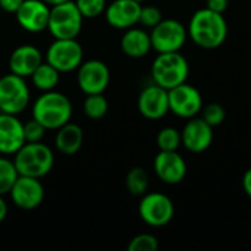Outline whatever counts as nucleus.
<instances>
[{
	"label": "nucleus",
	"instance_id": "20e7f679",
	"mask_svg": "<svg viewBox=\"0 0 251 251\" xmlns=\"http://www.w3.org/2000/svg\"><path fill=\"white\" fill-rule=\"evenodd\" d=\"M190 65L181 51L157 53L151 65V78L154 84L171 90L182 82H187Z\"/></svg>",
	"mask_w": 251,
	"mask_h": 251
},
{
	"label": "nucleus",
	"instance_id": "c756f323",
	"mask_svg": "<svg viewBox=\"0 0 251 251\" xmlns=\"http://www.w3.org/2000/svg\"><path fill=\"white\" fill-rule=\"evenodd\" d=\"M163 19L162 16V10L156 6H143L141 4V10H140V19L138 24H141L146 28H153L156 26L160 21Z\"/></svg>",
	"mask_w": 251,
	"mask_h": 251
},
{
	"label": "nucleus",
	"instance_id": "f704fd0d",
	"mask_svg": "<svg viewBox=\"0 0 251 251\" xmlns=\"http://www.w3.org/2000/svg\"><path fill=\"white\" fill-rule=\"evenodd\" d=\"M7 216V204L3 199V196H0V224L6 219Z\"/></svg>",
	"mask_w": 251,
	"mask_h": 251
},
{
	"label": "nucleus",
	"instance_id": "e433bc0d",
	"mask_svg": "<svg viewBox=\"0 0 251 251\" xmlns=\"http://www.w3.org/2000/svg\"><path fill=\"white\" fill-rule=\"evenodd\" d=\"M137 1H140V3H143V1H146V0H137Z\"/></svg>",
	"mask_w": 251,
	"mask_h": 251
},
{
	"label": "nucleus",
	"instance_id": "f257e3e1",
	"mask_svg": "<svg viewBox=\"0 0 251 251\" xmlns=\"http://www.w3.org/2000/svg\"><path fill=\"white\" fill-rule=\"evenodd\" d=\"M187 31L188 37L199 47L213 50L225 43L228 37V22L224 13L203 7L193 13Z\"/></svg>",
	"mask_w": 251,
	"mask_h": 251
},
{
	"label": "nucleus",
	"instance_id": "bb28decb",
	"mask_svg": "<svg viewBox=\"0 0 251 251\" xmlns=\"http://www.w3.org/2000/svg\"><path fill=\"white\" fill-rule=\"evenodd\" d=\"M75 4L84 19H93L104 13L106 10V0H75Z\"/></svg>",
	"mask_w": 251,
	"mask_h": 251
},
{
	"label": "nucleus",
	"instance_id": "7c9ffc66",
	"mask_svg": "<svg viewBox=\"0 0 251 251\" xmlns=\"http://www.w3.org/2000/svg\"><path fill=\"white\" fill-rule=\"evenodd\" d=\"M47 129L37 121V119H29L24 124V137H25V143H37L41 141V138L44 137V132Z\"/></svg>",
	"mask_w": 251,
	"mask_h": 251
},
{
	"label": "nucleus",
	"instance_id": "393cba45",
	"mask_svg": "<svg viewBox=\"0 0 251 251\" xmlns=\"http://www.w3.org/2000/svg\"><path fill=\"white\" fill-rule=\"evenodd\" d=\"M19 174L16 171L13 160L7 157H0V196L9 194Z\"/></svg>",
	"mask_w": 251,
	"mask_h": 251
},
{
	"label": "nucleus",
	"instance_id": "72a5a7b5",
	"mask_svg": "<svg viewBox=\"0 0 251 251\" xmlns=\"http://www.w3.org/2000/svg\"><path fill=\"white\" fill-rule=\"evenodd\" d=\"M243 190H244V193L249 196L251 199V168H249L246 172H244V175H243Z\"/></svg>",
	"mask_w": 251,
	"mask_h": 251
},
{
	"label": "nucleus",
	"instance_id": "ddd939ff",
	"mask_svg": "<svg viewBox=\"0 0 251 251\" xmlns=\"http://www.w3.org/2000/svg\"><path fill=\"white\" fill-rule=\"evenodd\" d=\"M153 169L156 176L168 185H178L187 176V163L178 150H160L153 160Z\"/></svg>",
	"mask_w": 251,
	"mask_h": 251
},
{
	"label": "nucleus",
	"instance_id": "a211bd4d",
	"mask_svg": "<svg viewBox=\"0 0 251 251\" xmlns=\"http://www.w3.org/2000/svg\"><path fill=\"white\" fill-rule=\"evenodd\" d=\"M24 144V124L16 115L0 112V153L4 156L15 154Z\"/></svg>",
	"mask_w": 251,
	"mask_h": 251
},
{
	"label": "nucleus",
	"instance_id": "c9c22d12",
	"mask_svg": "<svg viewBox=\"0 0 251 251\" xmlns=\"http://www.w3.org/2000/svg\"><path fill=\"white\" fill-rule=\"evenodd\" d=\"M49 6H54V4H60V3H65V1H69V0H44Z\"/></svg>",
	"mask_w": 251,
	"mask_h": 251
},
{
	"label": "nucleus",
	"instance_id": "4be33fe9",
	"mask_svg": "<svg viewBox=\"0 0 251 251\" xmlns=\"http://www.w3.org/2000/svg\"><path fill=\"white\" fill-rule=\"evenodd\" d=\"M32 84L40 91H51L57 87L60 81V72L47 62H43L29 76Z\"/></svg>",
	"mask_w": 251,
	"mask_h": 251
},
{
	"label": "nucleus",
	"instance_id": "473e14b6",
	"mask_svg": "<svg viewBox=\"0 0 251 251\" xmlns=\"http://www.w3.org/2000/svg\"><path fill=\"white\" fill-rule=\"evenodd\" d=\"M24 0H0V7L7 13H16Z\"/></svg>",
	"mask_w": 251,
	"mask_h": 251
},
{
	"label": "nucleus",
	"instance_id": "9d476101",
	"mask_svg": "<svg viewBox=\"0 0 251 251\" xmlns=\"http://www.w3.org/2000/svg\"><path fill=\"white\" fill-rule=\"evenodd\" d=\"M169 96V112L182 119H190L197 116L203 109V96L201 93L187 82H182L171 90Z\"/></svg>",
	"mask_w": 251,
	"mask_h": 251
},
{
	"label": "nucleus",
	"instance_id": "aec40b11",
	"mask_svg": "<svg viewBox=\"0 0 251 251\" xmlns=\"http://www.w3.org/2000/svg\"><path fill=\"white\" fill-rule=\"evenodd\" d=\"M121 49L128 57H132V59H140V57L147 56L150 50L153 49L150 32H147L143 28H135V26L125 29L121 38Z\"/></svg>",
	"mask_w": 251,
	"mask_h": 251
},
{
	"label": "nucleus",
	"instance_id": "f03ea898",
	"mask_svg": "<svg viewBox=\"0 0 251 251\" xmlns=\"http://www.w3.org/2000/svg\"><path fill=\"white\" fill-rule=\"evenodd\" d=\"M72 112L71 100L56 90L44 91L32 106V118L46 129H57L68 124L72 118Z\"/></svg>",
	"mask_w": 251,
	"mask_h": 251
},
{
	"label": "nucleus",
	"instance_id": "2f4dec72",
	"mask_svg": "<svg viewBox=\"0 0 251 251\" xmlns=\"http://www.w3.org/2000/svg\"><path fill=\"white\" fill-rule=\"evenodd\" d=\"M229 6V0H207L206 7L218 13H225Z\"/></svg>",
	"mask_w": 251,
	"mask_h": 251
},
{
	"label": "nucleus",
	"instance_id": "423d86ee",
	"mask_svg": "<svg viewBox=\"0 0 251 251\" xmlns=\"http://www.w3.org/2000/svg\"><path fill=\"white\" fill-rule=\"evenodd\" d=\"M29 103V88L24 76L7 74L0 78V112L19 115Z\"/></svg>",
	"mask_w": 251,
	"mask_h": 251
},
{
	"label": "nucleus",
	"instance_id": "4468645a",
	"mask_svg": "<svg viewBox=\"0 0 251 251\" xmlns=\"http://www.w3.org/2000/svg\"><path fill=\"white\" fill-rule=\"evenodd\" d=\"M15 15L24 31L38 34L47 29L50 6L44 0H24Z\"/></svg>",
	"mask_w": 251,
	"mask_h": 251
},
{
	"label": "nucleus",
	"instance_id": "f8f14e48",
	"mask_svg": "<svg viewBox=\"0 0 251 251\" xmlns=\"http://www.w3.org/2000/svg\"><path fill=\"white\" fill-rule=\"evenodd\" d=\"M12 203L22 210H34L44 200V187L40 178L19 175L9 191Z\"/></svg>",
	"mask_w": 251,
	"mask_h": 251
},
{
	"label": "nucleus",
	"instance_id": "2eb2a0df",
	"mask_svg": "<svg viewBox=\"0 0 251 251\" xmlns=\"http://www.w3.org/2000/svg\"><path fill=\"white\" fill-rule=\"evenodd\" d=\"M137 107L138 112L150 121H157L162 119L169 113V96L168 90L157 85L151 84L146 87L137 100Z\"/></svg>",
	"mask_w": 251,
	"mask_h": 251
},
{
	"label": "nucleus",
	"instance_id": "1a4fd4ad",
	"mask_svg": "<svg viewBox=\"0 0 251 251\" xmlns=\"http://www.w3.org/2000/svg\"><path fill=\"white\" fill-rule=\"evenodd\" d=\"M84 50L76 38H54L46 51V62L60 74L78 69L82 63Z\"/></svg>",
	"mask_w": 251,
	"mask_h": 251
},
{
	"label": "nucleus",
	"instance_id": "0eeeda50",
	"mask_svg": "<svg viewBox=\"0 0 251 251\" xmlns=\"http://www.w3.org/2000/svg\"><path fill=\"white\" fill-rule=\"evenodd\" d=\"M138 215L146 225L162 228L174 219L175 206L171 197L163 193H146L141 196Z\"/></svg>",
	"mask_w": 251,
	"mask_h": 251
},
{
	"label": "nucleus",
	"instance_id": "5701e85b",
	"mask_svg": "<svg viewBox=\"0 0 251 251\" xmlns=\"http://www.w3.org/2000/svg\"><path fill=\"white\" fill-rule=\"evenodd\" d=\"M149 184H150V176L147 171L141 166H135L129 169V172L126 174L125 185L131 196H135V197L144 196L149 190Z\"/></svg>",
	"mask_w": 251,
	"mask_h": 251
},
{
	"label": "nucleus",
	"instance_id": "412c9836",
	"mask_svg": "<svg viewBox=\"0 0 251 251\" xmlns=\"http://www.w3.org/2000/svg\"><path fill=\"white\" fill-rule=\"evenodd\" d=\"M56 131L57 132L54 137V146L62 154L71 156L79 151L84 143V131L78 124H72L69 121Z\"/></svg>",
	"mask_w": 251,
	"mask_h": 251
},
{
	"label": "nucleus",
	"instance_id": "6ab92c4d",
	"mask_svg": "<svg viewBox=\"0 0 251 251\" xmlns=\"http://www.w3.org/2000/svg\"><path fill=\"white\" fill-rule=\"evenodd\" d=\"M43 63L41 51L31 44H22L16 47L9 57V69L19 76H31L32 72Z\"/></svg>",
	"mask_w": 251,
	"mask_h": 251
},
{
	"label": "nucleus",
	"instance_id": "7ed1b4c3",
	"mask_svg": "<svg viewBox=\"0 0 251 251\" xmlns=\"http://www.w3.org/2000/svg\"><path fill=\"white\" fill-rule=\"evenodd\" d=\"M13 156L16 171L24 176L43 178L53 169L54 165V154L51 149L41 141L25 143Z\"/></svg>",
	"mask_w": 251,
	"mask_h": 251
},
{
	"label": "nucleus",
	"instance_id": "c85d7f7f",
	"mask_svg": "<svg viewBox=\"0 0 251 251\" xmlns=\"http://www.w3.org/2000/svg\"><path fill=\"white\" fill-rule=\"evenodd\" d=\"M157 249L159 241L151 234H138L128 244V251H156Z\"/></svg>",
	"mask_w": 251,
	"mask_h": 251
},
{
	"label": "nucleus",
	"instance_id": "dca6fc26",
	"mask_svg": "<svg viewBox=\"0 0 251 251\" xmlns=\"http://www.w3.org/2000/svg\"><path fill=\"white\" fill-rule=\"evenodd\" d=\"M181 140L190 153H203L213 143V126L203 118H190L181 131Z\"/></svg>",
	"mask_w": 251,
	"mask_h": 251
},
{
	"label": "nucleus",
	"instance_id": "39448f33",
	"mask_svg": "<svg viewBox=\"0 0 251 251\" xmlns=\"http://www.w3.org/2000/svg\"><path fill=\"white\" fill-rule=\"evenodd\" d=\"M84 16L78 10L75 1L69 0L50 6V18L47 29L54 38H76L81 32Z\"/></svg>",
	"mask_w": 251,
	"mask_h": 251
},
{
	"label": "nucleus",
	"instance_id": "a878e982",
	"mask_svg": "<svg viewBox=\"0 0 251 251\" xmlns=\"http://www.w3.org/2000/svg\"><path fill=\"white\" fill-rule=\"evenodd\" d=\"M157 147L159 150H165V151H175L182 146V140H181V131H178L176 128L172 126H166L162 128L157 134L156 138Z\"/></svg>",
	"mask_w": 251,
	"mask_h": 251
},
{
	"label": "nucleus",
	"instance_id": "6e6552de",
	"mask_svg": "<svg viewBox=\"0 0 251 251\" xmlns=\"http://www.w3.org/2000/svg\"><path fill=\"white\" fill-rule=\"evenodd\" d=\"M151 47L157 53L181 51L188 38L187 26L178 19H162L150 31Z\"/></svg>",
	"mask_w": 251,
	"mask_h": 251
},
{
	"label": "nucleus",
	"instance_id": "b1692460",
	"mask_svg": "<svg viewBox=\"0 0 251 251\" xmlns=\"http://www.w3.org/2000/svg\"><path fill=\"white\" fill-rule=\"evenodd\" d=\"M82 109L87 118L97 121L106 116L107 110H109V103L107 99L103 96V93L99 94H87L84 103H82Z\"/></svg>",
	"mask_w": 251,
	"mask_h": 251
},
{
	"label": "nucleus",
	"instance_id": "cd10ccee",
	"mask_svg": "<svg viewBox=\"0 0 251 251\" xmlns=\"http://www.w3.org/2000/svg\"><path fill=\"white\" fill-rule=\"evenodd\" d=\"M200 113H201V118L213 128L222 125L226 118L225 107L219 103H209V104L203 106Z\"/></svg>",
	"mask_w": 251,
	"mask_h": 251
},
{
	"label": "nucleus",
	"instance_id": "f3484780",
	"mask_svg": "<svg viewBox=\"0 0 251 251\" xmlns=\"http://www.w3.org/2000/svg\"><path fill=\"white\" fill-rule=\"evenodd\" d=\"M141 3L137 0H113L106 6L104 16L110 26L116 29H128L138 24Z\"/></svg>",
	"mask_w": 251,
	"mask_h": 251
},
{
	"label": "nucleus",
	"instance_id": "9b49d317",
	"mask_svg": "<svg viewBox=\"0 0 251 251\" xmlns=\"http://www.w3.org/2000/svg\"><path fill=\"white\" fill-rule=\"evenodd\" d=\"M76 82L85 96L104 93L110 82V69L103 60L99 59L82 62L78 66Z\"/></svg>",
	"mask_w": 251,
	"mask_h": 251
}]
</instances>
